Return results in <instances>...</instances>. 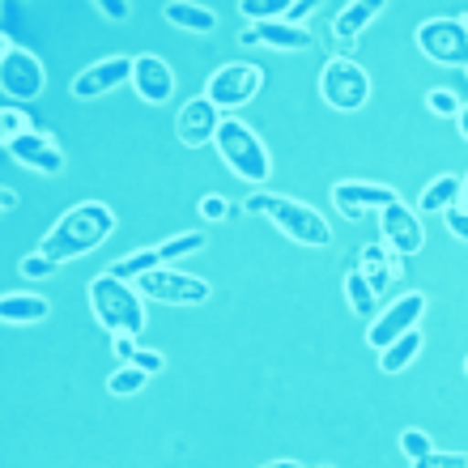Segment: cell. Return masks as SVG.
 <instances>
[{"label":"cell","mask_w":468,"mask_h":468,"mask_svg":"<svg viewBox=\"0 0 468 468\" xmlns=\"http://www.w3.org/2000/svg\"><path fill=\"white\" fill-rule=\"evenodd\" d=\"M43 86H48L43 64H38L30 51H17L9 38L0 35V90H5L13 102H30L43 94Z\"/></svg>","instance_id":"52a82bcc"},{"label":"cell","mask_w":468,"mask_h":468,"mask_svg":"<svg viewBox=\"0 0 468 468\" xmlns=\"http://www.w3.org/2000/svg\"><path fill=\"white\" fill-rule=\"evenodd\" d=\"M162 264V256H158V247H141V251H133V256H123V260H115L112 269V277H120V282H141V277H149V272Z\"/></svg>","instance_id":"603a6c76"},{"label":"cell","mask_w":468,"mask_h":468,"mask_svg":"<svg viewBox=\"0 0 468 468\" xmlns=\"http://www.w3.org/2000/svg\"><path fill=\"white\" fill-rule=\"evenodd\" d=\"M443 222H447V230L456 234V239H464V243H468V213L460 209V205H456V209H447V213H443Z\"/></svg>","instance_id":"8d00e7d4"},{"label":"cell","mask_w":468,"mask_h":468,"mask_svg":"<svg viewBox=\"0 0 468 468\" xmlns=\"http://www.w3.org/2000/svg\"><path fill=\"white\" fill-rule=\"evenodd\" d=\"M264 86V73H260L256 64H226L218 73L209 77V86H205V99L218 107V112H239L247 102L260 94Z\"/></svg>","instance_id":"ba28073f"},{"label":"cell","mask_w":468,"mask_h":468,"mask_svg":"<svg viewBox=\"0 0 468 468\" xmlns=\"http://www.w3.org/2000/svg\"><path fill=\"white\" fill-rule=\"evenodd\" d=\"M260 468H303L298 460H272V464H260Z\"/></svg>","instance_id":"60d3db41"},{"label":"cell","mask_w":468,"mask_h":468,"mask_svg":"<svg viewBox=\"0 0 468 468\" xmlns=\"http://www.w3.org/2000/svg\"><path fill=\"white\" fill-rule=\"evenodd\" d=\"M99 13L107 22H128V17H133V5H128V0H99Z\"/></svg>","instance_id":"e575fe53"},{"label":"cell","mask_w":468,"mask_h":468,"mask_svg":"<svg viewBox=\"0 0 468 468\" xmlns=\"http://www.w3.org/2000/svg\"><path fill=\"white\" fill-rule=\"evenodd\" d=\"M86 298H90L94 320H99L112 336L145 333V298H141V290H133L128 282L112 277V272H99V277L90 282Z\"/></svg>","instance_id":"7a4b0ae2"},{"label":"cell","mask_w":468,"mask_h":468,"mask_svg":"<svg viewBox=\"0 0 468 468\" xmlns=\"http://www.w3.org/2000/svg\"><path fill=\"white\" fill-rule=\"evenodd\" d=\"M123 81H133V60H128V56H107V60H94V64H90L86 73H77L73 99H81V102L102 99V94L120 90Z\"/></svg>","instance_id":"5bb4252c"},{"label":"cell","mask_w":468,"mask_h":468,"mask_svg":"<svg viewBox=\"0 0 468 468\" xmlns=\"http://www.w3.org/2000/svg\"><path fill=\"white\" fill-rule=\"evenodd\" d=\"M315 13V0H298V5H290V13H285V22L290 26H303Z\"/></svg>","instance_id":"f35d334b"},{"label":"cell","mask_w":468,"mask_h":468,"mask_svg":"<svg viewBox=\"0 0 468 468\" xmlns=\"http://www.w3.org/2000/svg\"><path fill=\"white\" fill-rule=\"evenodd\" d=\"M141 298H158V303H171V307H200V303H209V282H200V277H187L179 269H154L149 277L136 282Z\"/></svg>","instance_id":"9c48e42d"},{"label":"cell","mask_w":468,"mask_h":468,"mask_svg":"<svg viewBox=\"0 0 468 468\" xmlns=\"http://www.w3.org/2000/svg\"><path fill=\"white\" fill-rule=\"evenodd\" d=\"M145 379H149V375L141 367H120L112 379H107V392H112V396H136L141 388H145Z\"/></svg>","instance_id":"83f0119b"},{"label":"cell","mask_w":468,"mask_h":468,"mask_svg":"<svg viewBox=\"0 0 468 468\" xmlns=\"http://www.w3.org/2000/svg\"><path fill=\"white\" fill-rule=\"evenodd\" d=\"M418 354H421V333H405L400 341H396V346H388L379 354V367L388 370V375H396V370H405Z\"/></svg>","instance_id":"d4e9b609"},{"label":"cell","mask_w":468,"mask_h":468,"mask_svg":"<svg viewBox=\"0 0 468 468\" xmlns=\"http://www.w3.org/2000/svg\"><path fill=\"white\" fill-rule=\"evenodd\" d=\"M379 230H383V243L392 247L396 256H418L421 247H426V230H421V218L409 205H388L379 213Z\"/></svg>","instance_id":"8fae6325"},{"label":"cell","mask_w":468,"mask_h":468,"mask_svg":"<svg viewBox=\"0 0 468 468\" xmlns=\"http://www.w3.org/2000/svg\"><path fill=\"white\" fill-rule=\"evenodd\" d=\"M320 99L333 107V112H362L370 99V77L367 69L349 56H336V60L324 64L320 73Z\"/></svg>","instance_id":"5b68a950"},{"label":"cell","mask_w":468,"mask_h":468,"mask_svg":"<svg viewBox=\"0 0 468 468\" xmlns=\"http://www.w3.org/2000/svg\"><path fill=\"white\" fill-rule=\"evenodd\" d=\"M26 133H35V123L26 120L17 107H5V112H0V136H5V145L17 141V136H26Z\"/></svg>","instance_id":"4dcf8cb0"},{"label":"cell","mask_w":468,"mask_h":468,"mask_svg":"<svg viewBox=\"0 0 468 468\" xmlns=\"http://www.w3.org/2000/svg\"><path fill=\"white\" fill-rule=\"evenodd\" d=\"M464 375H468V357H464Z\"/></svg>","instance_id":"ee69618b"},{"label":"cell","mask_w":468,"mask_h":468,"mask_svg":"<svg viewBox=\"0 0 468 468\" xmlns=\"http://www.w3.org/2000/svg\"><path fill=\"white\" fill-rule=\"evenodd\" d=\"M218 158L230 166L243 184H264L272 175V162H269V149H264V141H260L251 128H247L243 120H234V115H226L222 128H218Z\"/></svg>","instance_id":"277c9868"},{"label":"cell","mask_w":468,"mask_h":468,"mask_svg":"<svg viewBox=\"0 0 468 468\" xmlns=\"http://www.w3.org/2000/svg\"><path fill=\"white\" fill-rule=\"evenodd\" d=\"M460 187H464V179H456V175H439L434 184H426V192H421L418 209L421 213H447L460 205Z\"/></svg>","instance_id":"7402d4cb"},{"label":"cell","mask_w":468,"mask_h":468,"mask_svg":"<svg viewBox=\"0 0 468 468\" xmlns=\"http://www.w3.org/2000/svg\"><path fill=\"white\" fill-rule=\"evenodd\" d=\"M133 90H136V94H141L145 102L162 107V102L175 94V73H171V64L162 60V56H154V51H145V56H133Z\"/></svg>","instance_id":"2e32d148"},{"label":"cell","mask_w":468,"mask_h":468,"mask_svg":"<svg viewBox=\"0 0 468 468\" xmlns=\"http://www.w3.org/2000/svg\"><path fill=\"white\" fill-rule=\"evenodd\" d=\"M333 205L341 213H346L349 222H357V218H367L370 209L383 213L388 205H396V187L388 184H357V179H341V184L333 187Z\"/></svg>","instance_id":"7c38bea8"},{"label":"cell","mask_w":468,"mask_h":468,"mask_svg":"<svg viewBox=\"0 0 468 468\" xmlns=\"http://www.w3.org/2000/svg\"><path fill=\"white\" fill-rule=\"evenodd\" d=\"M247 213L256 218H269L285 239H294L303 247H328L333 243V226L324 222L320 209H311L294 197H272V192H251L247 197Z\"/></svg>","instance_id":"3957f363"},{"label":"cell","mask_w":468,"mask_h":468,"mask_svg":"<svg viewBox=\"0 0 468 468\" xmlns=\"http://www.w3.org/2000/svg\"><path fill=\"white\" fill-rule=\"evenodd\" d=\"M426 107H431L434 115H443V120H460V112H464V99H460L456 90H431L426 94Z\"/></svg>","instance_id":"f1b7e54d"},{"label":"cell","mask_w":468,"mask_h":468,"mask_svg":"<svg viewBox=\"0 0 468 468\" xmlns=\"http://www.w3.org/2000/svg\"><path fill=\"white\" fill-rule=\"evenodd\" d=\"M133 367H141V370H145V375H158V370L166 367V362H162V354H158V349H136Z\"/></svg>","instance_id":"d590c367"},{"label":"cell","mask_w":468,"mask_h":468,"mask_svg":"<svg viewBox=\"0 0 468 468\" xmlns=\"http://www.w3.org/2000/svg\"><path fill=\"white\" fill-rule=\"evenodd\" d=\"M205 243H209L205 230H184V234H171L166 243H158V256H162V264H179V260L205 251Z\"/></svg>","instance_id":"cb8c5ba5"},{"label":"cell","mask_w":468,"mask_h":468,"mask_svg":"<svg viewBox=\"0 0 468 468\" xmlns=\"http://www.w3.org/2000/svg\"><path fill=\"white\" fill-rule=\"evenodd\" d=\"M218 128H222V112H218L209 99L184 102L179 115H175V133H179V141H184L187 149L213 145V141H218Z\"/></svg>","instance_id":"4fadbf2b"},{"label":"cell","mask_w":468,"mask_h":468,"mask_svg":"<svg viewBox=\"0 0 468 468\" xmlns=\"http://www.w3.org/2000/svg\"><path fill=\"white\" fill-rule=\"evenodd\" d=\"M243 48H272V51H307L315 38H311L307 26H290V22H264V26H247L239 35Z\"/></svg>","instance_id":"e0dca14e"},{"label":"cell","mask_w":468,"mask_h":468,"mask_svg":"<svg viewBox=\"0 0 468 468\" xmlns=\"http://www.w3.org/2000/svg\"><path fill=\"white\" fill-rule=\"evenodd\" d=\"M112 230H115V213L107 205H99V200H86V205H73L69 213L56 218V226L43 234L38 251L51 264H64V260L90 256L94 247H102L112 239Z\"/></svg>","instance_id":"6da1fadb"},{"label":"cell","mask_w":468,"mask_h":468,"mask_svg":"<svg viewBox=\"0 0 468 468\" xmlns=\"http://www.w3.org/2000/svg\"><path fill=\"white\" fill-rule=\"evenodd\" d=\"M456 123H460V136L468 141V102H464V112H460V120H456Z\"/></svg>","instance_id":"b9f144b4"},{"label":"cell","mask_w":468,"mask_h":468,"mask_svg":"<svg viewBox=\"0 0 468 468\" xmlns=\"http://www.w3.org/2000/svg\"><path fill=\"white\" fill-rule=\"evenodd\" d=\"M413 468H468V456L464 452H431V456H421Z\"/></svg>","instance_id":"1f68e13d"},{"label":"cell","mask_w":468,"mask_h":468,"mask_svg":"<svg viewBox=\"0 0 468 468\" xmlns=\"http://www.w3.org/2000/svg\"><path fill=\"white\" fill-rule=\"evenodd\" d=\"M17 269H22V277H35V282H43V277H51V272L60 269V264H51L43 251H35V256H26Z\"/></svg>","instance_id":"836d02e7"},{"label":"cell","mask_w":468,"mask_h":468,"mask_svg":"<svg viewBox=\"0 0 468 468\" xmlns=\"http://www.w3.org/2000/svg\"><path fill=\"white\" fill-rule=\"evenodd\" d=\"M357 272L370 282V290L375 294H388L392 290V282L405 272V256H396L388 243H367L362 247V256H357Z\"/></svg>","instance_id":"ac0fdd59"},{"label":"cell","mask_w":468,"mask_h":468,"mask_svg":"<svg viewBox=\"0 0 468 468\" xmlns=\"http://www.w3.org/2000/svg\"><path fill=\"white\" fill-rule=\"evenodd\" d=\"M51 315V303L43 294H5L0 298V320L9 328H26V324H43Z\"/></svg>","instance_id":"d6986e66"},{"label":"cell","mask_w":468,"mask_h":468,"mask_svg":"<svg viewBox=\"0 0 468 468\" xmlns=\"http://www.w3.org/2000/svg\"><path fill=\"white\" fill-rule=\"evenodd\" d=\"M346 298H349V311H354V315H362V320H367V315H375V307H379V294L370 290V282L357 269L346 277Z\"/></svg>","instance_id":"484cf974"},{"label":"cell","mask_w":468,"mask_h":468,"mask_svg":"<svg viewBox=\"0 0 468 468\" xmlns=\"http://www.w3.org/2000/svg\"><path fill=\"white\" fill-rule=\"evenodd\" d=\"M290 5L294 0H243L239 5V13H243L247 22H285V13H290Z\"/></svg>","instance_id":"4316f807"},{"label":"cell","mask_w":468,"mask_h":468,"mask_svg":"<svg viewBox=\"0 0 468 468\" xmlns=\"http://www.w3.org/2000/svg\"><path fill=\"white\" fill-rule=\"evenodd\" d=\"M379 13H383L379 0H354V5H346V9H341V13L333 17V35H336V38H346V43H349V38L362 35V30H367V26L375 22Z\"/></svg>","instance_id":"ffe728a7"},{"label":"cell","mask_w":468,"mask_h":468,"mask_svg":"<svg viewBox=\"0 0 468 468\" xmlns=\"http://www.w3.org/2000/svg\"><path fill=\"white\" fill-rule=\"evenodd\" d=\"M112 349H115V357H120V367H133V357H136V336H112Z\"/></svg>","instance_id":"74e56055"},{"label":"cell","mask_w":468,"mask_h":468,"mask_svg":"<svg viewBox=\"0 0 468 468\" xmlns=\"http://www.w3.org/2000/svg\"><path fill=\"white\" fill-rule=\"evenodd\" d=\"M421 315H426V294H405V298H396L392 307L383 311V315H375V324H370V333H367V341H370V349H388V346H396L405 333H418V324H421Z\"/></svg>","instance_id":"30bf717a"},{"label":"cell","mask_w":468,"mask_h":468,"mask_svg":"<svg viewBox=\"0 0 468 468\" xmlns=\"http://www.w3.org/2000/svg\"><path fill=\"white\" fill-rule=\"evenodd\" d=\"M5 149H9V158L17 162V166H30V171H38V175L64 171V154L48 133H26V136H17V141H9Z\"/></svg>","instance_id":"9a60e30c"},{"label":"cell","mask_w":468,"mask_h":468,"mask_svg":"<svg viewBox=\"0 0 468 468\" xmlns=\"http://www.w3.org/2000/svg\"><path fill=\"white\" fill-rule=\"evenodd\" d=\"M200 218H205V222H226V218H230V200L218 197V192L200 197Z\"/></svg>","instance_id":"d6a6232c"},{"label":"cell","mask_w":468,"mask_h":468,"mask_svg":"<svg viewBox=\"0 0 468 468\" xmlns=\"http://www.w3.org/2000/svg\"><path fill=\"white\" fill-rule=\"evenodd\" d=\"M17 205V192L13 187H0V209H13Z\"/></svg>","instance_id":"ab89813d"},{"label":"cell","mask_w":468,"mask_h":468,"mask_svg":"<svg viewBox=\"0 0 468 468\" xmlns=\"http://www.w3.org/2000/svg\"><path fill=\"white\" fill-rule=\"evenodd\" d=\"M162 17L171 26H179V30H192V35H209L213 26H218V13L205 9V5H187V0H171L162 9Z\"/></svg>","instance_id":"44dd1931"},{"label":"cell","mask_w":468,"mask_h":468,"mask_svg":"<svg viewBox=\"0 0 468 468\" xmlns=\"http://www.w3.org/2000/svg\"><path fill=\"white\" fill-rule=\"evenodd\" d=\"M460 209L468 213V175H464V187H460Z\"/></svg>","instance_id":"7bdbcfd3"},{"label":"cell","mask_w":468,"mask_h":468,"mask_svg":"<svg viewBox=\"0 0 468 468\" xmlns=\"http://www.w3.org/2000/svg\"><path fill=\"white\" fill-rule=\"evenodd\" d=\"M418 48L434 64L464 69L468 73V13L464 17H431L418 26Z\"/></svg>","instance_id":"8992f818"},{"label":"cell","mask_w":468,"mask_h":468,"mask_svg":"<svg viewBox=\"0 0 468 468\" xmlns=\"http://www.w3.org/2000/svg\"><path fill=\"white\" fill-rule=\"evenodd\" d=\"M400 452L409 456V464H418L421 456H431L434 452V439L426 431H418V426H409V431L400 434Z\"/></svg>","instance_id":"f546056e"}]
</instances>
